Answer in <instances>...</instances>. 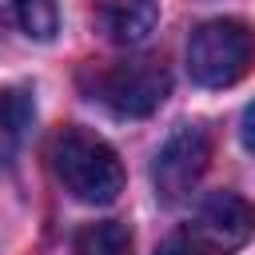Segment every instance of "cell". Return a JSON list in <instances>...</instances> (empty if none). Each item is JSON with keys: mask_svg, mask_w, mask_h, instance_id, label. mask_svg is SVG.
<instances>
[{"mask_svg": "<svg viewBox=\"0 0 255 255\" xmlns=\"http://www.w3.org/2000/svg\"><path fill=\"white\" fill-rule=\"evenodd\" d=\"M48 163H52V175L60 179V187L80 203L104 207V203H116L124 191L120 155L88 128H76V124L60 128L48 143Z\"/></svg>", "mask_w": 255, "mask_h": 255, "instance_id": "6da1fadb", "label": "cell"}, {"mask_svg": "<svg viewBox=\"0 0 255 255\" xmlns=\"http://www.w3.org/2000/svg\"><path fill=\"white\" fill-rule=\"evenodd\" d=\"M88 100L104 104L112 116L139 120L151 116L167 92H171V72L155 56H128V60H108V64H88L80 76Z\"/></svg>", "mask_w": 255, "mask_h": 255, "instance_id": "7a4b0ae2", "label": "cell"}, {"mask_svg": "<svg viewBox=\"0 0 255 255\" xmlns=\"http://www.w3.org/2000/svg\"><path fill=\"white\" fill-rule=\"evenodd\" d=\"M255 64V32L243 20L219 16L191 32L187 40V76L199 88H231Z\"/></svg>", "mask_w": 255, "mask_h": 255, "instance_id": "3957f363", "label": "cell"}, {"mask_svg": "<svg viewBox=\"0 0 255 255\" xmlns=\"http://www.w3.org/2000/svg\"><path fill=\"white\" fill-rule=\"evenodd\" d=\"M211 163V135L199 124H179L151 159V187L163 203H179Z\"/></svg>", "mask_w": 255, "mask_h": 255, "instance_id": "277c9868", "label": "cell"}, {"mask_svg": "<svg viewBox=\"0 0 255 255\" xmlns=\"http://www.w3.org/2000/svg\"><path fill=\"white\" fill-rule=\"evenodd\" d=\"M183 231L203 255H231L255 235V207L235 191H215L199 203L195 219Z\"/></svg>", "mask_w": 255, "mask_h": 255, "instance_id": "5b68a950", "label": "cell"}, {"mask_svg": "<svg viewBox=\"0 0 255 255\" xmlns=\"http://www.w3.org/2000/svg\"><path fill=\"white\" fill-rule=\"evenodd\" d=\"M159 20V4L155 0H96L92 4V24L108 44L131 48L143 44L151 36Z\"/></svg>", "mask_w": 255, "mask_h": 255, "instance_id": "8992f818", "label": "cell"}, {"mask_svg": "<svg viewBox=\"0 0 255 255\" xmlns=\"http://www.w3.org/2000/svg\"><path fill=\"white\" fill-rule=\"evenodd\" d=\"M32 116H36V108H32L28 88H0V167L12 163Z\"/></svg>", "mask_w": 255, "mask_h": 255, "instance_id": "52a82bcc", "label": "cell"}, {"mask_svg": "<svg viewBox=\"0 0 255 255\" xmlns=\"http://www.w3.org/2000/svg\"><path fill=\"white\" fill-rule=\"evenodd\" d=\"M72 255H131V231L120 219L84 223L72 239Z\"/></svg>", "mask_w": 255, "mask_h": 255, "instance_id": "ba28073f", "label": "cell"}, {"mask_svg": "<svg viewBox=\"0 0 255 255\" xmlns=\"http://www.w3.org/2000/svg\"><path fill=\"white\" fill-rule=\"evenodd\" d=\"M8 12L24 28V36H32V40H52L60 28L56 0H8Z\"/></svg>", "mask_w": 255, "mask_h": 255, "instance_id": "9c48e42d", "label": "cell"}, {"mask_svg": "<svg viewBox=\"0 0 255 255\" xmlns=\"http://www.w3.org/2000/svg\"><path fill=\"white\" fill-rule=\"evenodd\" d=\"M155 255H203V251L191 243V235H187V231H175V235H167V239L155 247Z\"/></svg>", "mask_w": 255, "mask_h": 255, "instance_id": "30bf717a", "label": "cell"}, {"mask_svg": "<svg viewBox=\"0 0 255 255\" xmlns=\"http://www.w3.org/2000/svg\"><path fill=\"white\" fill-rule=\"evenodd\" d=\"M239 139H243V147L255 155V104H247V112H243V120H239Z\"/></svg>", "mask_w": 255, "mask_h": 255, "instance_id": "8fae6325", "label": "cell"}, {"mask_svg": "<svg viewBox=\"0 0 255 255\" xmlns=\"http://www.w3.org/2000/svg\"><path fill=\"white\" fill-rule=\"evenodd\" d=\"M4 8H8V0H0V20H4Z\"/></svg>", "mask_w": 255, "mask_h": 255, "instance_id": "7c38bea8", "label": "cell"}]
</instances>
